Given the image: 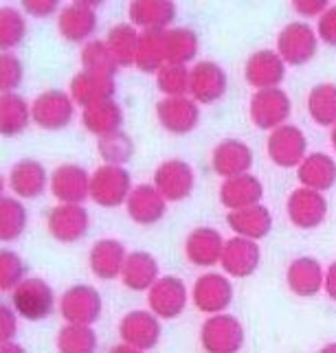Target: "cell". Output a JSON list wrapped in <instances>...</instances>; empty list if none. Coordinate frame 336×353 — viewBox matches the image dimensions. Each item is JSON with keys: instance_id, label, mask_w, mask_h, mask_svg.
<instances>
[{"instance_id": "obj_1", "label": "cell", "mask_w": 336, "mask_h": 353, "mask_svg": "<svg viewBox=\"0 0 336 353\" xmlns=\"http://www.w3.org/2000/svg\"><path fill=\"white\" fill-rule=\"evenodd\" d=\"M200 343L207 353H237L244 343V327L231 314H213L202 325Z\"/></svg>"}, {"instance_id": "obj_2", "label": "cell", "mask_w": 336, "mask_h": 353, "mask_svg": "<svg viewBox=\"0 0 336 353\" xmlns=\"http://www.w3.org/2000/svg\"><path fill=\"white\" fill-rule=\"evenodd\" d=\"M14 310L27 321H42L53 312V290L44 279L29 276L14 290Z\"/></svg>"}, {"instance_id": "obj_3", "label": "cell", "mask_w": 336, "mask_h": 353, "mask_svg": "<svg viewBox=\"0 0 336 353\" xmlns=\"http://www.w3.org/2000/svg\"><path fill=\"white\" fill-rule=\"evenodd\" d=\"M130 174L119 165H103L90 178V198L99 206H119L130 198Z\"/></svg>"}, {"instance_id": "obj_4", "label": "cell", "mask_w": 336, "mask_h": 353, "mask_svg": "<svg viewBox=\"0 0 336 353\" xmlns=\"http://www.w3.org/2000/svg\"><path fill=\"white\" fill-rule=\"evenodd\" d=\"M277 48L279 57L286 64L302 66L310 62L317 53V33L312 31L308 22H290L279 33Z\"/></svg>"}, {"instance_id": "obj_5", "label": "cell", "mask_w": 336, "mask_h": 353, "mask_svg": "<svg viewBox=\"0 0 336 353\" xmlns=\"http://www.w3.org/2000/svg\"><path fill=\"white\" fill-rule=\"evenodd\" d=\"M328 215V200L315 189H295L288 198V217L297 228H317Z\"/></svg>"}, {"instance_id": "obj_6", "label": "cell", "mask_w": 336, "mask_h": 353, "mask_svg": "<svg viewBox=\"0 0 336 353\" xmlns=\"http://www.w3.org/2000/svg\"><path fill=\"white\" fill-rule=\"evenodd\" d=\"M290 117V99L279 88L259 90L250 99V119L261 130H277Z\"/></svg>"}, {"instance_id": "obj_7", "label": "cell", "mask_w": 336, "mask_h": 353, "mask_svg": "<svg viewBox=\"0 0 336 353\" xmlns=\"http://www.w3.org/2000/svg\"><path fill=\"white\" fill-rule=\"evenodd\" d=\"M59 310L70 325H92L101 314V296L90 285H73L64 292Z\"/></svg>"}, {"instance_id": "obj_8", "label": "cell", "mask_w": 336, "mask_h": 353, "mask_svg": "<svg viewBox=\"0 0 336 353\" xmlns=\"http://www.w3.org/2000/svg\"><path fill=\"white\" fill-rule=\"evenodd\" d=\"M148 303L159 319H176L187 305V285L178 276H163L150 288Z\"/></svg>"}, {"instance_id": "obj_9", "label": "cell", "mask_w": 336, "mask_h": 353, "mask_svg": "<svg viewBox=\"0 0 336 353\" xmlns=\"http://www.w3.org/2000/svg\"><path fill=\"white\" fill-rule=\"evenodd\" d=\"M306 150H308V141L304 137V132L295 125H281L277 130H273V134L268 137V156L279 167L288 169L302 165L306 158Z\"/></svg>"}, {"instance_id": "obj_10", "label": "cell", "mask_w": 336, "mask_h": 353, "mask_svg": "<svg viewBox=\"0 0 336 353\" xmlns=\"http://www.w3.org/2000/svg\"><path fill=\"white\" fill-rule=\"evenodd\" d=\"M233 301V285L224 274H202L194 285V305L205 314H220Z\"/></svg>"}, {"instance_id": "obj_11", "label": "cell", "mask_w": 336, "mask_h": 353, "mask_svg": "<svg viewBox=\"0 0 336 353\" xmlns=\"http://www.w3.org/2000/svg\"><path fill=\"white\" fill-rule=\"evenodd\" d=\"M119 336L126 340V345L137 347L141 351L154 349L159 345V338H161L159 316L143 312V310L130 312L123 316L121 325H119Z\"/></svg>"}, {"instance_id": "obj_12", "label": "cell", "mask_w": 336, "mask_h": 353, "mask_svg": "<svg viewBox=\"0 0 336 353\" xmlns=\"http://www.w3.org/2000/svg\"><path fill=\"white\" fill-rule=\"evenodd\" d=\"M73 117V101L62 90H46L31 105V119L44 130L66 128Z\"/></svg>"}, {"instance_id": "obj_13", "label": "cell", "mask_w": 336, "mask_h": 353, "mask_svg": "<svg viewBox=\"0 0 336 353\" xmlns=\"http://www.w3.org/2000/svg\"><path fill=\"white\" fill-rule=\"evenodd\" d=\"M220 263L226 274L237 276V279L250 276L259 265V246L253 239L233 237L229 241H224Z\"/></svg>"}, {"instance_id": "obj_14", "label": "cell", "mask_w": 336, "mask_h": 353, "mask_svg": "<svg viewBox=\"0 0 336 353\" xmlns=\"http://www.w3.org/2000/svg\"><path fill=\"white\" fill-rule=\"evenodd\" d=\"M154 182L165 200L181 202L194 189V172L183 161H167L156 169Z\"/></svg>"}, {"instance_id": "obj_15", "label": "cell", "mask_w": 336, "mask_h": 353, "mask_svg": "<svg viewBox=\"0 0 336 353\" xmlns=\"http://www.w3.org/2000/svg\"><path fill=\"white\" fill-rule=\"evenodd\" d=\"M88 213L79 204H59L49 213V233L64 243H73L86 235Z\"/></svg>"}, {"instance_id": "obj_16", "label": "cell", "mask_w": 336, "mask_h": 353, "mask_svg": "<svg viewBox=\"0 0 336 353\" xmlns=\"http://www.w3.org/2000/svg\"><path fill=\"white\" fill-rule=\"evenodd\" d=\"M51 191L62 204H79L90 196V178L77 165H62L51 178Z\"/></svg>"}, {"instance_id": "obj_17", "label": "cell", "mask_w": 336, "mask_h": 353, "mask_svg": "<svg viewBox=\"0 0 336 353\" xmlns=\"http://www.w3.org/2000/svg\"><path fill=\"white\" fill-rule=\"evenodd\" d=\"M156 114L163 128L172 134H187L196 128L200 110L194 101L185 99V97H170V99H163L156 105Z\"/></svg>"}, {"instance_id": "obj_18", "label": "cell", "mask_w": 336, "mask_h": 353, "mask_svg": "<svg viewBox=\"0 0 336 353\" xmlns=\"http://www.w3.org/2000/svg\"><path fill=\"white\" fill-rule=\"evenodd\" d=\"M286 75L284 59L277 51H257L246 62V79L259 90L277 88Z\"/></svg>"}, {"instance_id": "obj_19", "label": "cell", "mask_w": 336, "mask_h": 353, "mask_svg": "<svg viewBox=\"0 0 336 353\" xmlns=\"http://www.w3.org/2000/svg\"><path fill=\"white\" fill-rule=\"evenodd\" d=\"M115 75L108 72H95V70H83L73 79V97L75 101L83 105V110L90 105H97L101 101H110L115 94Z\"/></svg>"}, {"instance_id": "obj_20", "label": "cell", "mask_w": 336, "mask_h": 353, "mask_svg": "<svg viewBox=\"0 0 336 353\" xmlns=\"http://www.w3.org/2000/svg\"><path fill=\"white\" fill-rule=\"evenodd\" d=\"M189 90L196 101L213 103L218 101L226 90L224 70L213 62H200L194 66L189 75Z\"/></svg>"}, {"instance_id": "obj_21", "label": "cell", "mask_w": 336, "mask_h": 353, "mask_svg": "<svg viewBox=\"0 0 336 353\" xmlns=\"http://www.w3.org/2000/svg\"><path fill=\"white\" fill-rule=\"evenodd\" d=\"M250 165H253V152L242 141H222L213 152V169L226 180L244 176Z\"/></svg>"}, {"instance_id": "obj_22", "label": "cell", "mask_w": 336, "mask_h": 353, "mask_svg": "<svg viewBox=\"0 0 336 353\" xmlns=\"http://www.w3.org/2000/svg\"><path fill=\"white\" fill-rule=\"evenodd\" d=\"M126 259L128 254L123 243H119L117 239H101L90 250V270L97 279L110 281L123 272Z\"/></svg>"}, {"instance_id": "obj_23", "label": "cell", "mask_w": 336, "mask_h": 353, "mask_svg": "<svg viewBox=\"0 0 336 353\" xmlns=\"http://www.w3.org/2000/svg\"><path fill=\"white\" fill-rule=\"evenodd\" d=\"M286 281L293 294L297 296H315L326 283L323 268L317 259L312 257H299L288 265Z\"/></svg>"}, {"instance_id": "obj_24", "label": "cell", "mask_w": 336, "mask_h": 353, "mask_svg": "<svg viewBox=\"0 0 336 353\" xmlns=\"http://www.w3.org/2000/svg\"><path fill=\"white\" fill-rule=\"evenodd\" d=\"M128 213L137 224L150 226L165 215L163 193L152 185H139L128 198Z\"/></svg>"}, {"instance_id": "obj_25", "label": "cell", "mask_w": 336, "mask_h": 353, "mask_svg": "<svg viewBox=\"0 0 336 353\" xmlns=\"http://www.w3.org/2000/svg\"><path fill=\"white\" fill-rule=\"evenodd\" d=\"M224 241L215 228H196L187 237V259L194 265H213L222 259Z\"/></svg>"}, {"instance_id": "obj_26", "label": "cell", "mask_w": 336, "mask_h": 353, "mask_svg": "<svg viewBox=\"0 0 336 353\" xmlns=\"http://www.w3.org/2000/svg\"><path fill=\"white\" fill-rule=\"evenodd\" d=\"M264 187L255 176H237L224 180V185L220 189V200L226 209L239 211V209H248V206H255L261 198Z\"/></svg>"}, {"instance_id": "obj_27", "label": "cell", "mask_w": 336, "mask_h": 353, "mask_svg": "<svg viewBox=\"0 0 336 353\" xmlns=\"http://www.w3.org/2000/svg\"><path fill=\"white\" fill-rule=\"evenodd\" d=\"M226 222H229V226L237 233V237H246L255 241L270 233L273 217L266 206L255 204V206H248V209L231 211L226 215Z\"/></svg>"}, {"instance_id": "obj_28", "label": "cell", "mask_w": 336, "mask_h": 353, "mask_svg": "<svg viewBox=\"0 0 336 353\" xmlns=\"http://www.w3.org/2000/svg\"><path fill=\"white\" fill-rule=\"evenodd\" d=\"M297 176H299V182L308 189L328 191L336 182V163L328 154L315 152L304 158V163L299 165Z\"/></svg>"}, {"instance_id": "obj_29", "label": "cell", "mask_w": 336, "mask_h": 353, "mask_svg": "<svg viewBox=\"0 0 336 353\" xmlns=\"http://www.w3.org/2000/svg\"><path fill=\"white\" fill-rule=\"evenodd\" d=\"M123 285L135 290V292H143V290H150L156 281H159V263L152 257L150 252H130L126 265H123Z\"/></svg>"}, {"instance_id": "obj_30", "label": "cell", "mask_w": 336, "mask_h": 353, "mask_svg": "<svg viewBox=\"0 0 336 353\" xmlns=\"http://www.w3.org/2000/svg\"><path fill=\"white\" fill-rule=\"evenodd\" d=\"M99 3H75L59 14V33L70 42H81L95 31V7Z\"/></svg>"}, {"instance_id": "obj_31", "label": "cell", "mask_w": 336, "mask_h": 353, "mask_svg": "<svg viewBox=\"0 0 336 353\" xmlns=\"http://www.w3.org/2000/svg\"><path fill=\"white\" fill-rule=\"evenodd\" d=\"M11 189L20 198H38L46 189V172L40 163L22 161L11 169Z\"/></svg>"}, {"instance_id": "obj_32", "label": "cell", "mask_w": 336, "mask_h": 353, "mask_svg": "<svg viewBox=\"0 0 336 353\" xmlns=\"http://www.w3.org/2000/svg\"><path fill=\"white\" fill-rule=\"evenodd\" d=\"M29 121H31V108L27 105V101L14 92L3 94V101H0V130H3L5 137L20 134L29 125Z\"/></svg>"}, {"instance_id": "obj_33", "label": "cell", "mask_w": 336, "mask_h": 353, "mask_svg": "<svg viewBox=\"0 0 336 353\" xmlns=\"http://www.w3.org/2000/svg\"><path fill=\"white\" fill-rule=\"evenodd\" d=\"M308 112L319 125H336V83H319L310 90Z\"/></svg>"}, {"instance_id": "obj_34", "label": "cell", "mask_w": 336, "mask_h": 353, "mask_svg": "<svg viewBox=\"0 0 336 353\" xmlns=\"http://www.w3.org/2000/svg\"><path fill=\"white\" fill-rule=\"evenodd\" d=\"M81 121L90 132L101 134V137H108V134L119 132V125H121L123 114H121V108H119L115 101H101L97 105L86 108Z\"/></svg>"}, {"instance_id": "obj_35", "label": "cell", "mask_w": 336, "mask_h": 353, "mask_svg": "<svg viewBox=\"0 0 336 353\" xmlns=\"http://www.w3.org/2000/svg\"><path fill=\"white\" fill-rule=\"evenodd\" d=\"M139 40H141V35H137V31L132 29L130 24H117V27L108 33V48H110L117 64H121V66L137 64Z\"/></svg>"}, {"instance_id": "obj_36", "label": "cell", "mask_w": 336, "mask_h": 353, "mask_svg": "<svg viewBox=\"0 0 336 353\" xmlns=\"http://www.w3.org/2000/svg\"><path fill=\"white\" fill-rule=\"evenodd\" d=\"M176 14V7L172 3H152V0H143V3L130 5V20L135 24L148 29H161L170 22Z\"/></svg>"}, {"instance_id": "obj_37", "label": "cell", "mask_w": 336, "mask_h": 353, "mask_svg": "<svg viewBox=\"0 0 336 353\" xmlns=\"http://www.w3.org/2000/svg\"><path fill=\"white\" fill-rule=\"evenodd\" d=\"M198 51V38L189 29H172L165 35V55L167 64L183 66L185 62L196 57Z\"/></svg>"}, {"instance_id": "obj_38", "label": "cell", "mask_w": 336, "mask_h": 353, "mask_svg": "<svg viewBox=\"0 0 336 353\" xmlns=\"http://www.w3.org/2000/svg\"><path fill=\"white\" fill-rule=\"evenodd\" d=\"M59 353H95L97 349V336L90 325H64L57 334Z\"/></svg>"}, {"instance_id": "obj_39", "label": "cell", "mask_w": 336, "mask_h": 353, "mask_svg": "<svg viewBox=\"0 0 336 353\" xmlns=\"http://www.w3.org/2000/svg\"><path fill=\"white\" fill-rule=\"evenodd\" d=\"M165 31L161 29H148L141 35L139 40V53H137V66L143 70H156L161 66L163 59H167L165 55ZM161 70V68H159Z\"/></svg>"}, {"instance_id": "obj_40", "label": "cell", "mask_w": 336, "mask_h": 353, "mask_svg": "<svg viewBox=\"0 0 336 353\" xmlns=\"http://www.w3.org/2000/svg\"><path fill=\"white\" fill-rule=\"evenodd\" d=\"M27 226V211L18 200L3 196L0 200V239L14 241Z\"/></svg>"}, {"instance_id": "obj_41", "label": "cell", "mask_w": 336, "mask_h": 353, "mask_svg": "<svg viewBox=\"0 0 336 353\" xmlns=\"http://www.w3.org/2000/svg\"><path fill=\"white\" fill-rule=\"evenodd\" d=\"M81 64L86 66V70L95 72H108V75H115L117 70V59L112 57L110 48L103 42H90L81 53Z\"/></svg>"}, {"instance_id": "obj_42", "label": "cell", "mask_w": 336, "mask_h": 353, "mask_svg": "<svg viewBox=\"0 0 336 353\" xmlns=\"http://www.w3.org/2000/svg\"><path fill=\"white\" fill-rule=\"evenodd\" d=\"M25 38V18L16 9L3 7L0 11V44L3 48L16 46Z\"/></svg>"}, {"instance_id": "obj_43", "label": "cell", "mask_w": 336, "mask_h": 353, "mask_svg": "<svg viewBox=\"0 0 336 353\" xmlns=\"http://www.w3.org/2000/svg\"><path fill=\"white\" fill-rule=\"evenodd\" d=\"M189 75L191 72L185 66L165 64L159 70V88L170 97H181L189 90Z\"/></svg>"}, {"instance_id": "obj_44", "label": "cell", "mask_w": 336, "mask_h": 353, "mask_svg": "<svg viewBox=\"0 0 336 353\" xmlns=\"http://www.w3.org/2000/svg\"><path fill=\"white\" fill-rule=\"evenodd\" d=\"M99 152L108 161V165H121L132 156V141L123 132L108 134V137H103V141L99 143Z\"/></svg>"}, {"instance_id": "obj_45", "label": "cell", "mask_w": 336, "mask_h": 353, "mask_svg": "<svg viewBox=\"0 0 336 353\" xmlns=\"http://www.w3.org/2000/svg\"><path fill=\"white\" fill-rule=\"evenodd\" d=\"M25 263L18 257L16 252L3 250L0 252V288L5 292L11 290L14 292L22 281H25Z\"/></svg>"}, {"instance_id": "obj_46", "label": "cell", "mask_w": 336, "mask_h": 353, "mask_svg": "<svg viewBox=\"0 0 336 353\" xmlns=\"http://www.w3.org/2000/svg\"><path fill=\"white\" fill-rule=\"evenodd\" d=\"M20 81H22L20 59L5 53L0 57V88H3V94H9L14 88H18Z\"/></svg>"}, {"instance_id": "obj_47", "label": "cell", "mask_w": 336, "mask_h": 353, "mask_svg": "<svg viewBox=\"0 0 336 353\" xmlns=\"http://www.w3.org/2000/svg\"><path fill=\"white\" fill-rule=\"evenodd\" d=\"M319 35L326 44L336 46V5L328 7L326 14L319 18Z\"/></svg>"}, {"instance_id": "obj_48", "label": "cell", "mask_w": 336, "mask_h": 353, "mask_svg": "<svg viewBox=\"0 0 336 353\" xmlns=\"http://www.w3.org/2000/svg\"><path fill=\"white\" fill-rule=\"evenodd\" d=\"M295 11L306 18H310V16L321 18L328 11V3L326 0H295Z\"/></svg>"}, {"instance_id": "obj_49", "label": "cell", "mask_w": 336, "mask_h": 353, "mask_svg": "<svg viewBox=\"0 0 336 353\" xmlns=\"http://www.w3.org/2000/svg\"><path fill=\"white\" fill-rule=\"evenodd\" d=\"M0 316H3V321H0V338H3V343H11V338L16 334V314L9 305H3L0 307Z\"/></svg>"}, {"instance_id": "obj_50", "label": "cell", "mask_w": 336, "mask_h": 353, "mask_svg": "<svg viewBox=\"0 0 336 353\" xmlns=\"http://www.w3.org/2000/svg\"><path fill=\"white\" fill-rule=\"evenodd\" d=\"M25 9L29 11L31 16H49L51 11L57 9V0H25Z\"/></svg>"}, {"instance_id": "obj_51", "label": "cell", "mask_w": 336, "mask_h": 353, "mask_svg": "<svg viewBox=\"0 0 336 353\" xmlns=\"http://www.w3.org/2000/svg\"><path fill=\"white\" fill-rule=\"evenodd\" d=\"M326 292H328V296L332 301H336V261L328 268V272H326Z\"/></svg>"}, {"instance_id": "obj_52", "label": "cell", "mask_w": 336, "mask_h": 353, "mask_svg": "<svg viewBox=\"0 0 336 353\" xmlns=\"http://www.w3.org/2000/svg\"><path fill=\"white\" fill-rule=\"evenodd\" d=\"M110 353H143V351L137 347H130V345H117L110 349Z\"/></svg>"}, {"instance_id": "obj_53", "label": "cell", "mask_w": 336, "mask_h": 353, "mask_svg": "<svg viewBox=\"0 0 336 353\" xmlns=\"http://www.w3.org/2000/svg\"><path fill=\"white\" fill-rule=\"evenodd\" d=\"M0 353H25V349H22L20 345H16V343H3Z\"/></svg>"}, {"instance_id": "obj_54", "label": "cell", "mask_w": 336, "mask_h": 353, "mask_svg": "<svg viewBox=\"0 0 336 353\" xmlns=\"http://www.w3.org/2000/svg\"><path fill=\"white\" fill-rule=\"evenodd\" d=\"M319 353H336V343H330V345H326V347H323Z\"/></svg>"}, {"instance_id": "obj_55", "label": "cell", "mask_w": 336, "mask_h": 353, "mask_svg": "<svg viewBox=\"0 0 336 353\" xmlns=\"http://www.w3.org/2000/svg\"><path fill=\"white\" fill-rule=\"evenodd\" d=\"M332 145H334V150H336V125L332 128Z\"/></svg>"}]
</instances>
